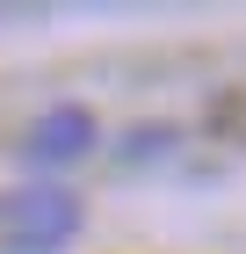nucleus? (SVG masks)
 I'll return each mask as SVG.
<instances>
[{
	"instance_id": "1",
	"label": "nucleus",
	"mask_w": 246,
	"mask_h": 254,
	"mask_svg": "<svg viewBox=\"0 0 246 254\" xmlns=\"http://www.w3.org/2000/svg\"><path fill=\"white\" fill-rule=\"evenodd\" d=\"M80 233V196L58 182H22L0 196V247L7 254H58Z\"/></svg>"
},
{
	"instance_id": "2",
	"label": "nucleus",
	"mask_w": 246,
	"mask_h": 254,
	"mask_svg": "<svg viewBox=\"0 0 246 254\" xmlns=\"http://www.w3.org/2000/svg\"><path fill=\"white\" fill-rule=\"evenodd\" d=\"M87 145H95V117L87 109H51L29 131V160H80Z\"/></svg>"
}]
</instances>
